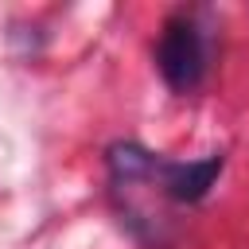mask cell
<instances>
[{
    "mask_svg": "<svg viewBox=\"0 0 249 249\" xmlns=\"http://www.w3.org/2000/svg\"><path fill=\"white\" fill-rule=\"evenodd\" d=\"M156 62H160V74L171 89L187 93L202 82L206 74V43H202V31L191 16H175L167 19L163 35H160V47H156Z\"/></svg>",
    "mask_w": 249,
    "mask_h": 249,
    "instance_id": "6da1fadb",
    "label": "cell"
},
{
    "mask_svg": "<svg viewBox=\"0 0 249 249\" xmlns=\"http://www.w3.org/2000/svg\"><path fill=\"white\" fill-rule=\"evenodd\" d=\"M222 171V156H206V160H195V163H175V160H156V175H160V187L179 198V202H198L214 179ZM152 175V179H156Z\"/></svg>",
    "mask_w": 249,
    "mask_h": 249,
    "instance_id": "7a4b0ae2",
    "label": "cell"
}]
</instances>
